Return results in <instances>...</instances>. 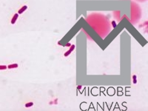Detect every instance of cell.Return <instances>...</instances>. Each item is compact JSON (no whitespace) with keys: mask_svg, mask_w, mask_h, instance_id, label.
Segmentation results:
<instances>
[{"mask_svg":"<svg viewBox=\"0 0 148 111\" xmlns=\"http://www.w3.org/2000/svg\"><path fill=\"white\" fill-rule=\"evenodd\" d=\"M85 21L101 39H104L110 33V22L104 14L92 13L86 16Z\"/></svg>","mask_w":148,"mask_h":111,"instance_id":"obj_1","label":"cell"},{"mask_svg":"<svg viewBox=\"0 0 148 111\" xmlns=\"http://www.w3.org/2000/svg\"><path fill=\"white\" fill-rule=\"evenodd\" d=\"M131 16H132V18L130 22L133 25H135L136 23L138 22V20L141 18V8H140L139 5H137L136 3H135V2H132L131 3Z\"/></svg>","mask_w":148,"mask_h":111,"instance_id":"obj_2","label":"cell"},{"mask_svg":"<svg viewBox=\"0 0 148 111\" xmlns=\"http://www.w3.org/2000/svg\"><path fill=\"white\" fill-rule=\"evenodd\" d=\"M16 18H17V14H16L15 16H14V18H13V20H12V24H14V22H15V21H16Z\"/></svg>","mask_w":148,"mask_h":111,"instance_id":"obj_3","label":"cell"},{"mask_svg":"<svg viewBox=\"0 0 148 111\" xmlns=\"http://www.w3.org/2000/svg\"><path fill=\"white\" fill-rule=\"evenodd\" d=\"M5 68H6L5 66H0V70H3V69H5Z\"/></svg>","mask_w":148,"mask_h":111,"instance_id":"obj_4","label":"cell"},{"mask_svg":"<svg viewBox=\"0 0 148 111\" xmlns=\"http://www.w3.org/2000/svg\"><path fill=\"white\" fill-rule=\"evenodd\" d=\"M136 1H138V2H146L147 0H136Z\"/></svg>","mask_w":148,"mask_h":111,"instance_id":"obj_5","label":"cell"}]
</instances>
